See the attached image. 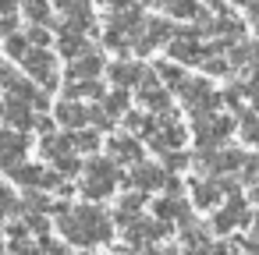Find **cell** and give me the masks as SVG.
Instances as JSON below:
<instances>
[{
    "label": "cell",
    "mask_w": 259,
    "mask_h": 255,
    "mask_svg": "<svg viewBox=\"0 0 259 255\" xmlns=\"http://www.w3.org/2000/svg\"><path fill=\"white\" fill-rule=\"evenodd\" d=\"M64 234L75 237V241H82V244H93V241H103L110 234V227H107V220L96 209H78L75 216L64 220Z\"/></svg>",
    "instance_id": "6da1fadb"
},
{
    "label": "cell",
    "mask_w": 259,
    "mask_h": 255,
    "mask_svg": "<svg viewBox=\"0 0 259 255\" xmlns=\"http://www.w3.org/2000/svg\"><path fill=\"white\" fill-rule=\"evenodd\" d=\"M213 198H217V188H213V184H199V188H195V202L209 206Z\"/></svg>",
    "instance_id": "52a82bcc"
},
{
    "label": "cell",
    "mask_w": 259,
    "mask_h": 255,
    "mask_svg": "<svg viewBox=\"0 0 259 255\" xmlns=\"http://www.w3.org/2000/svg\"><path fill=\"white\" fill-rule=\"evenodd\" d=\"M61 117H64V121H82V110H78V107H64Z\"/></svg>",
    "instance_id": "9c48e42d"
},
{
    "label": "cell",
    "mask_w": 259,
    "mask_h": 255,
    "mask_svg": "<svg viewBox=\"0 0 259 255\" xmlns=\"http://www.w3.org/2000/svg\"><path fill=\"white\" fill-rule=\"evenodd\" d=\"M114 188V170L107 163H96L93 167V181H85V195H107Z\"/></svg>",
    "instance_id": "7a4b0ae2"
},
{
    "label": "cell",
    "mask_w": 259,
    "mask_h": 255,
    "mask_svg": "<svg viewBox=\"0 0 259 255\" xmlns=\"http://www.w3.org/2000/svg\"><path fill=\"white\" fill-rule=\"evenodd\" d=\"M160 181H163V174H160L156 167H139V170H135V184H139V188H156Z\"/></svg>",
    "instance_id": "277c9868"
},
{
    "label": "cell",
    "mask_w": 259,
    "mask_h": 255,
    "mask_svg": "<svg viewBox=\"0 0 259 255\" xmlns=\"http://www.w3.org/2000/svg\"><path fill=\"white\" fill-rule=\"evenodd\" d=\"M227 131H231V121H209L206 128H199V138L202 142H220Z\"/></svg>",
    "instance_id": "3957f363"
},
{
    "label": "cell",
    "mask_w": 259,
    "mask_h": 255,
    "mask_svg": "<svg viewBox=\"0 0 259 255\" xmlns=\"http://www.w3.org/2000/svg\"><path fill=\"white\" fill-rule=\"evenodd\" d=\"M110 149H114L117 160H139V145L135 142H114Z\"/></svg>",
    "instance_id": "5b68a950"
},
{
    "label": "cell",
    "mask_w": 259,
    "mask_h": 255,
    "mask_svg": "<svg viewBox=\"0 0 259 255\" xmlns=\"http://www.w3.org/2000/svg\"><path fill=\"white\" fill-rule=\"evenodd\" d=\"M15 209V198H11V191H4V188H0V216H8Z\"/></svg>",
    "instance_id": "ba28073f"
},
{
    "label": "cell",
    "mask_w": 259,
    "mask_h": 255,
    "mask_svg": "<svg viewBox=\"0 0 259 255\" xmlns=\"http://www.w3.org/2000/svg\"><path fill=\"white\" fill-rule=\"evenodd\" d=\"M181 209H185V206H181V202H170V198H163V202H160V209H156V213H160V216H163V220H170V216H174V220H178V216H185V213H181Z\"/></svg>",
    "instance_id": "8992f818"
}]
</instances>
